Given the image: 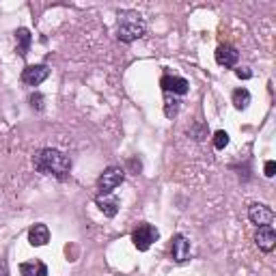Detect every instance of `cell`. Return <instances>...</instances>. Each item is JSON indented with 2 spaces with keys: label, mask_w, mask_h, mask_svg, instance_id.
<instances>
[{
  "label": "cell",
  "mask_w": 276,
  "mask_h": 276,
  "mask_svg": "<svg viewBox=\"0 0 276 276\" xmlns=\"http://www.w3.org/2000/svg\"><path fill=\"white\" fill-rule=\"evenodd\" d=\"M237 59H239V52L233 46H229V43H224V46L216 50V63L222 65V67H235Z\"/></svg>",
  "instance_id": "9c48e42d"
},
{
  "label": "cell",
  "mask_w": 276,
  "mask_h": 276,
  "mask_svg": "<svg viewBox=\"0 0 276 276\" xmlns=\"http://www.w3.org/2000/svg\"><path fill=\"white\" fill-rule=\"evenodd\" d=\"M250 104V93L246 89H237L233 91V106L237 108V110H246Z\"/></svg>",
  "instance_id": "9a60e30c"
},
{
  "label": "cell",
  "mask_w": 276,
  "mask_h": 276,
  "mask_svg": "<svg viewBox=\"0 0 276 276\" xmlns=\"http://www.w3.org/2000/svg\"><path fill=\"white\" fill-rule=\"evenodd\" d=\"M48 76H50L48 65H28V67L22 71V80L31 86H39Z\"/></svg>",
  "instance_id": "5b68a950"
},
{
  "label": "cell",
  "mask_w": 276,
  "mask_h": 276,
  "mask_svg": "<svg viewBox=\"0 0 276 276\" xmlns=\"http://www.w3.org/2000/svg\"><path fill=\"white\" fill-rule=\"evenodd\" d=\"M22 276H48V267L41 261H28V263L20 265Z\"/></svg>",
  "instance_id": "4fadbf2b"
},
{
  "label": "cell",
  "mask_w": 276,
  "mask_h": 276,
  "mask_svg": "<svg viewBox=\"0 0 276 276\" xmlns=\"http://www.w3.org/2000/svg\"><path fill=\"white\" fill-rule=\"evenodd\" d=\"M248 218L257 224V227H265V224H272L274 212L267 205H259V203H255V205H250V209H248Z\"/></svg>",
  "instance_id": "52a82bcc"
},
{
  "label": "cell",
  "mask_w": 276,
  "mask_h": 276,
  "mask_svg": "<svg viewBox=\"0 0 276 276\" xmlns=\"http://www.w3.org/2000/svg\"><path fill=\"white\" fill-rule=\"evenodd\" d=\"M177 112H179V101L171 95V93H166V97H164V114L169 119L173 117H177Z\"/></svg>",
  "instance_id": "2e32d148"
},
{
  "label": "cell",
  "mask_w": 276,
  "mask_h": 276,
  "mask_svg": "<svg viewBox=\"0 0 276 276\" xmlns=\"http://www.w3.org/2000/svg\"><path fill=\"white\" fill-rule=\"evenodd\" d=\"M145 20L138 11H121L119 13V39L125 43H132L136 39L145 37Z\"/></svg>",
  "instance_id": "7a4b0ae2"
},
{
  "label": "cell",
  "mask_w": 276,
  "mask_h": 276,
  "mask_svg": "<svg viewBox=\"0 0 276 276\" xmlns=\"http://www.w3.org/2000/svg\"><path fill=\"white\" fill-rule=\"evenodd\" d=\"M160 237V233H158V229L156 227H151V224H147V222H143V224H138V227L134 229V233H132V242H134V246L141 252H145V250H149V246L156 242V239Z\"/></svg>",
  "instance_id": "3957f363"
},
{
  "label": "cell",
  "mask_w": 276,
  "mask_h": 276,
  "mask_svg": "<svg viewBox=\"0 0 276 276\" xmlns=\"http://www.w3.org/2000/svg\"><path fill=\"white\" fill-rule=\"evenodd\" d=\"M0 276H9V270H7V263L0 259Z\"/></svg>",
  "instance_id": "44dd1931"
},
{
  "label": "cell",
  "mask_w": 276,
  "mask_h": 276,
  "mask_svg": "<svg viewBox=\"0 0 276 276\" xmlns=\"http://www.w3.org/2000/svg\"><path fill=\"white\" fill-rule=\"evenodd\" d=\"M119 205H121V203H119L117 197H110V194H99V197H97V207H99L108 218H114V216H117Z\"/></svg>",
  "instance_id": "7c38bea8"
},
{
  "label": "cell",
  "mask_w": 276,
  "mask_h": 276,
  "mask_svg": "<svg viewBox=\"0 0 276 276\" xmlns=\"http://www.w3.org/2000/svg\"><path fill=\"white\" fill-rule=\"evenodd\" d=\"M41 101H43V97L39 95V93H35V95H31V104H33V108H37V110H41Z\"/></svg>",
  "instance_id": "d6986e66"
},
{
  "label": "cell",
  "mask_w": 276,
  "mask_h": 276,
  "mask_svg": "<svg viewBox=\"0 0 276 276\" xmlns=\"http://www.w3.org/2000/svg\"><path fill=\"white\" fill-rule=\"evenodd\" d=\"M171 255L175 263H184L190 257V242L184 237V235H175L173 237V244H171Z\"/></svg>",
  "instance_id": "ba28073f"
},
{
  "label": "cell",
  "mask_w": 276,
  "mask_h": 276,
  "mask_svg": "<svg viewBox=\"0 0 276 276\" xmlns=\"http://www.w3.org/2000/svg\"><path fill=\"white\" fill-rule=\"evenodd\" d=\"M16 41H18V54L20 56H26L28 54V46H31V33L26 31V28H18L16 31Z\"/></svg>",
  "instance_id": "5bb4252c"
},
{
  "label": "cell",
  "mask_w": 276,
  "mask_h": 276,
  "mask_svg": "<svg viewBox=\"0 0 276 276\" xmlns=\"http://www.w3.org/2000/svg\"><path fill=\"white\" fill-rule=\"evenodd\" d=\"M229 145V134L222 132V129H218V132L214 134V147L216 149H224Z\"/></svg>",
  "instance_id": "e0dca14e"
},
{
  "label": "cell",
  "mask_w": 276,
  "mask_h": 276,
  "mask_svg": "<svg viewBox=\"0 0 276 276\" xmlns=\"http://www.w3.org/2000/svg\"><path fill=\"white\" fill-rule=\"evenodd\" d=\"M33 162L41 175H52L56 179H65L71 171V160L59 149H41Z\"/></svg>",
  "instance_id": "6da1fadb"
},
{
  "label": "cell",
  "mask_w": 276,
  "mask_h": 276,
  "mask_svg": "<svg viewBox=\"0 0 276 276\" xmlns=\"http://www.w3.org/2000/svg\"><path fill=\"white\" fill-rule=\"evenodd\" d=\"M28 242H31V246H46L50 242V231L46 224H33L31 231H28Z\"/></svg>",
  "instance_id": "8fae6325"
},
{
  "label": "cell",
  "mask_w": 276,
  "mask_h": 276,
  "mask_svg": "<svg viewBox=\"0 0 276 276\" xmlns=\"http://www.w3.org/2000/svg\"><path fill=\"white\" fill-rule=\"evenodd\" d=\"M123 179H125V173H123L121 169H117V166H110V169H106L99 177V192L110 194L114 188L123 184Z\"/></svg>",
  "instance_id": "277c9868"
},
{
  "label": "cell",
  "mask_w": 276,
  "mask_h": 276,
  "mask_svg": "<svg viewBox=\"0 0 276 276\" xmlns=\"http://www.w3.org/2000/svg\"><path fill=\"white\" fill-rule=\"evenodd\" d=\"M255 239H257V244H259L261 250H265V252L274 250V246H276V231H274V227H272V224L259 227Z\"/></svg>",
  "instance_id": "30bf717a"
},
{
  "label": "cell",
  "mask_w": 276,
  "mask_h": 276,
  "mask_svg": "<svg viewBox=\"0 0 276 276\" xmlns=\"http://www.w3.org/2000/svg\"><path fill=\"white\" fill-rule=\"evenodd\" d=\"M235 76L242 78V80H248L252 76V71H248V69H235Z\"/></svg>",
  "instance_id": "ffe728a7"
},
{
  "label": "cell",
  "mask_w": 276,
  "mask_h": 276,
  "mask_svg": "<svg viewBox=\"0 0 276 276\" xmlns=\"http://www.w3.org/2000/svg\"><path fill=\"white\" fill-rule=\"evenodd\" d=\"M274 171H276V162H274V160H267V162H265V175L274 177Z\"/></svg>",
  "instance_id": "ac0fdd59"
},
{
  "label": "cell",
  "mask_w": 276,
  "mask_h": 276,
  "mask_svg": "<svg viewBox=\"0 0 276 276\" xmlns=\"http://www.w3.org/2000/svg\"><path fill=\"white\" fill-rule=\"evenodd\" d=\"M160 86H162L164 93H173V95H186L188 93V80L179 78V76H164L160 80Z\"/></svg>",
  "instance_id": "8992f818"
}]
</instances>
